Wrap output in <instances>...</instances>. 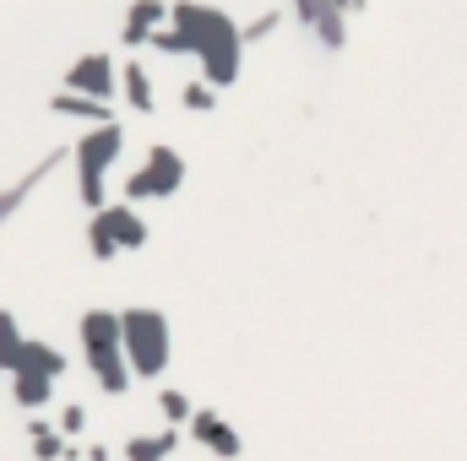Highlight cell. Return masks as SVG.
I'll use <instances>...</instances> for the list:
<instances>
[{
	"mask_svg": "<svg viewBox=\"0 0 467 461\" xmlns=\"http://www.w3.org/2000/svg\"><path fill=\"white\" fill-rule=\"evenodd\" d=\"M120 152H125L120 125H98L77 142V179H82V202L93 212H104V174L120 163Z\"/></svg>",
	"mask_w": 467,
	"mask_h": 461,
	"instance_id": "obj_3",
	"label": "cell"
},
{
	"mask_svg": "<svg viewBox=\"0 0 467 461\" xmlns=\"http://www.w3.org/2000/svg\"><path fill=\"white\" fill-rule=\"evenodd\" d=\"M125 98H130V109H137V114H153V82H147V71H142L137 60L125 65Z\"/></svg>",
	"mask_w": 467,
	"mask_h": 461,
	"instance_id": "obj_11",
	"label": "cell"
},
{
	"mask_svg": "<svg viewBox=\"0 0 467 461\" xmlns=\"http://www.w3.org/2000/svg\"><path fill=\"white\" fill-rule=\"evenodd\" d=\"M169 22L185 33L190 54L202 60V71L213 87H229L239 77V54H245V38L239 28L218 12V6H196V0H179V6H169Z\"/></svg>",
	"mask_w": 467,
	"mask_h": 461,
	"instance_id": "obj_1",
	"label": "cell"
},
{
	"mask_svg": "<svg viewBox=\"0 0 467 461\" xmlns=\"http://www.w3.org/2000/svg\"><path fill=\"white\" fill-rule=\"evenodd\" d=\"M120 342L137 375H163L169 369V320L158 309H125L120 315Z\"/></svg>",
	"mask_w": 467,
	"mask_h": 461,
	"instance_id": "obj_2",
	"label": "cell"
},
{
	"mask_svg": "<svg viewBox=\"0 0 467 461\" xmlns=\"http://www.w3.org/2000/svg\"><path fill=\"white\" fill-rule=\"evenodd\" d=\"M22 348H28V337L17 332V320H12L6 309H0V369H17Z\"/></svg>",
	"mask_w": 467,
	"mask_h": 461,
	"instance_id": "obj_13",
	"label": "cell"
},
{
	"mask_svg": "<svg viewBox=\"0 0 467 461\" xmlns=\"http://www.w3.org/2000/svg\"><path fill=\"white\" fill-rule=\"evenodd\" d=\"M158 407H163V418H190V402L179 397V391H163V397H158Z\"/></svg>",
	"mask_w": 467,
	"mask_h": 461,
	"instance_id": "obj_17",
	"label": "cell"
},
{
	"mask_svg": "<svg viewBox=\"0 0 467 461\" xmlns=\"http://www.w3.org/2000/svg\"><path fill=\"white\" fill-rule=\"evenodd\" d=\"M82 424H88L82 407H65V413H60V429H65V434H82Z\"/></svg>",
	"mask_w": 467,
	"mask_h": 461,
	"instance_id": "obj_19",
	"label": "cell"
},
{
	"mask_svg": "<svg viewBox=\"0 0 467 461\" xmlns=\"http://www.w3.org/2000/svg\"><path fill=\"white\" fill-rule=\"evenodd\" d=\"M12 375H17V402L22 407H44L49 402V385H54L49 375H33V369H12Z\"/></svg>",
	"mask_w": 467,
	"mask_h": 461,
	"instance_id": "obj_12",
	"label": "cell"
},
{
	"mask_svg": "<svg viewBox=\"0 0 467 461\" xmlns=\"http://www.w3.org/2000/svg\"><path fill=\"white\" fill-rule=\"evenodd\" d=\"M88 244H93V255H98V260H109V255H120V250H114V239H109V234H104L98 223L88 228Z\"/></svg>",
	"mask_w": 467,
	"mask_h": 461,
	"instance_id": "obj_18",
	"label": "cell"
},
{
	"mask_svg": "<svg viewBox=\"0 0 467 461\" xmlns=\"http://www.w3.org/2000/svg\"><path fill=\"white\" fill-rule=\"evenodd\" d=\"M213 93H218L213 82H196V87H185V103H190V109H213V103H218Z\"/></svg>",
	"mask_w": 467,
	"mask_h": 461,
	"instance_id": "obj_16",
	"label": "cell"
},
{
	"mask_svg": "<svg viewBox=\"0 0 467 461\" xmlns=\"http://www.w3.org/2000/svg\"><path fill=\"white\" fill-rule=\"evenodd\" d=\"M33 450H38V456H44V461H49V456H60V434H54V429H44V424H38V429H33Z\"/></svg>",
	"mask_w": 467,
	"mask_h": 461,
	"instance_id": "obj_15",
	"label": "cell"
},
{
	"mask_svg": "<svg viewBox=\"0 0 467 461\" xmlns=\"http://www.w3.org/2000/svg\"><path fill=\"white\" fill-rule=\"evenodd\" d=\"M190 429H196V440H202L207 450H218L223 461H234V456H239V434H234L218 413H196V418H190Z\"/></svg>",
	"mask_w": 467,
	"mask_h": 461,
	"instance_id": "obj_8",
	"label": "cell"
},
{
	"mask_svg": "<svg viewBox=\"0 0 467 461\" xmlns=\"http://www.w3.org/2000/svg\"><path fill=\"white\" fill-rule=\"evenodd\" d=\"M179 185H185V158L158 142V147L147 152V163L125 179V195H130V202H147V195H174Z\"/></svg>",
	"mask_w": 467,
	"mask_h": 461,
	"instance_id": "obj_4",
	"label": "cell"
},
{
	"mask_svg": "<svg viewBox=\"0 0 467 461\" xmlns=\"http://www.w3.org/2000/svg\"><path fill=\"white\" fill-rule=\"evenodd\" d=\"M163 22H169V6H163V0H137V6H130V17H125V44H147Z\"/></svg>",
	"mask_w": 467,
	"mask_h": 461,
	"instance_id": "obj_9",
	"label": "cell"
},
{
	"mask_svg": "<svg viewBox=\"0 0 467 461\" xmlns=\"http://www.w3.org/2000/svg\"><path fill=\"white\" fill-rule=\"evenodd\" d=\"M93 223L114 239V250H142L147 244V223L130 207H104V212H93Z\"/></svg>",
	"mask_w": 467,
	"mask_h": 461,
	"instance_id": "obj_7",
	"label": "cell"
},
{
	"mask_svg": "<svg viewBox=\"0 0 467 461\" xmlns=\"http://www.w3.org/2000/svg\"><path fill=\"white\" fill-rule=\"evenodd\" d=\"M17 369H33V375L60 380V375H65V358H60L49 342H28V348H22V358H17Z\"/></svg>",
	"mask_w": 467,
	"mask_h": 461,
	"instance_id": "obj_10",
	"label": "cell"
},
{
	"mask_svg": "<svg viewBox=\"0 0 467 461\" xmlns=\"http://www.w3.org/2000/svg\"><path fill=\"white\" fill-rule=\"evenodd\" d=\"M169 450H174V434H147V440H130V445H125L130 461H163Z\"/></svg>",
	"mask_w": 467,
	"mask_h": 461,
	"instance_id": "obj_14",
	"label": "cell"
},
{
	"mask_svg": "<svg viewBox=\"0 0 467 461\" xmlns=\"http://www.w3.org/2000/svg\"><path fill=\"white\" fill-rule=\"evenodd\" d=\"M82 348H88V364L125 358V342H120V315H109V309H88V315H82Z\"/></svg>",
	"mask_w": 467,
	"mask_h": 461,
	"instance_id": "obj_5",
	"label": "cell"
},
{
	"mask_svg": "<svg viewBox=\"0 0 467 461\" xmlns=\"http://www.w3.org/2000/svg\"><path fill=\"white\" fill-rule=\"evenodd\" d=\"M65 93H82V98H93V103L114 98V60H109V54H82V60L71 65V77H65Z\"/></svg>",
	"mask_w": 467,
	"mask_h": 461,
	"instance_id": "obj_6",
	"label": "cell"
}]
</instances>
